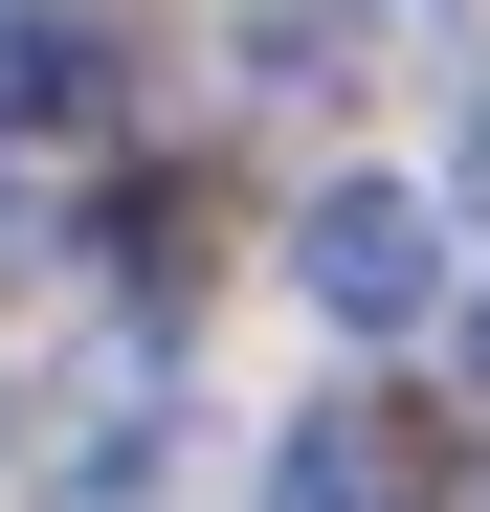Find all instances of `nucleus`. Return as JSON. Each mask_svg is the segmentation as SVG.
Here are the masks:
<instances>
[{"label":"nucleus","instance_id":"nucleus-1","mask_svg":"<svg viewBox=\"0 0 490 512\" xmlns=\"http://www.w3.org/2000/svg\"><path fill=\"white\" fill-rule=\"evenodd\" d=\"M290 290L335 312V334H424V290H446V268H424V201H379V179H335V201L290 223Z\"/></svg>","mask_w":490,"mask_h":512},{"label":"nucleus","instance_id":"nucleus-3","mask_svg":"<svg viewBox=\"0 0 490 512\" xmlns=\"http://www.w3.org/2000/svg\"><path fill=\"white\" fill-rule=\"evenodd\" d=\"M468 201H490V90H468Z\"/></svg>","mask_w":490,"mask_h":512},{"label":"nucleus","instance_id":"nucleus-2","mask_svg":"<svg viewBox=\"0 0 490 512\" xmlns=\"http://www.w3.org/2000/svg\"><path fill=\"white\" fill-rule=\"evenodd\" d=\"M45 112H90V23L67 0H0V134H45Z\"/></svg>","mask_w":490,"mask_h":512},{"label":"nucleus","instance_id":"nucleus-4","mask_svg":"<svg viewBox=\"0 0 490 512\" xmlns=\"http://www.w3.org/2000/svg\"><path fill=\"white\" fill-rule=\"evenodd\" d=\"M468 357H490V312H468Z\"/></svg>","mask_w":490,"mask_h":512}]
</instances>
